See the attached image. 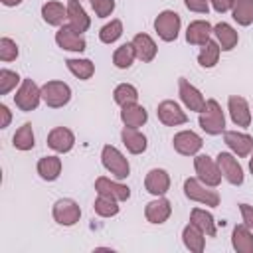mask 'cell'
Wrapping results in <instances>:
<instances>
[{"instance_id":"1","label":"cell","mask_w":253,"mask_h":253,"mask_svg":"<svg viewBox=\"0 0 253 253\" xmlns=\"http://www.w3.org/2000/svg\"><path fill=\"white\" fill-rule=\"evenodd\" d=\"M198 123L206 134H211V136L221 134L225 130V115L221 111V105L215 99H208L204 111L200 113Z\"/></svg>"},{"instance_id":"2","label":"cell","mask_w":253,"mask_h":253,"mask_svg":"<svg viewBox=\"0 0 253 253\" xmlns=\"http://www.w3.org/2000/svg\"><path fill=\"white\" fill-rule=\"evenodd\" d=\"M101 162L105 166L107 172H111V176H115L117 180H125L130 174V164L128 158L113 144H105L101 150Z\"/></svg>"},{"instance_id":"3","label":"cell","mask_w":253,"mask_h":253,"mask_svg":"<svg viewBox=\"0 0 253 253\" xmlns=\"http://www.w3.org/2000/svg\"><path fill=\"white\" fill-rule=\"evenodd\" d=\"M184 196L192 202H198V204H204L210 208L219 206V194L213 188L202 184L198 178H186L184 180Z\"/></svg>"},{"instance_id":"4","label":"cell","mask_w":253,"mask_h":253,"mask_svg":"<svg viewBox=\"0 0 253 253\" xmlns=\"http://www.w3.org/2000/svg\"><path fill=\"white\" fill-rule=\"evenodd\" d=\"M42 101L49 109H61L71 101V87L63 81H45L42 85Z\"/></svg>"},{"instance_id":"5","label":"cell","mask_w":253,"mask_h":253,"mask_svg":"<svg viewBox=\"0 0 253 253\" xmlns=\"http://www.w3.org/2000/svg\"><path fill=\"white\" fill-rule=\"evenodd\" d=\"M40 101H42V87H38L36 81L30 79V77L22 79V83H20L16 95H14L16 107L20 111H24V113H30V111H36L38 109Z\"/></svg>"},{"instance_id":"6","label":"cell","mask_w":253,"mask_h":253,"mask_svg":"<svg viewBox=\"0 0 253 253\" xmlns=\"http://www.w3.org/2000/svg\"><path fill=\"white\" fill-rule=\"evenodd\" d=\"M194 170H196V178L210 186V188H217L219 182H221V172H219V166L213 158H210L208 154H196L194 158Z\"/></svg>"},{"instance_id":"7","label":"cell","mask_w":253,"mask_h":253,"mask_svg":"<svg viewBox=\"0 0 253 253\" xmlns=\"http://www.w3.org/2000/svg\"><path fill=\"white\" fill-rule=\"evenodd\" d=\"M180 26H182L180 14L174 10H162L154 18V32L162 42H174L180 34Z\"/></svg>"},{"instance_id":"8","label":"cell","mask_w":253,"mask_h":253,"mask_svg":"<svg viewBox=\"0 0 253 253\" xmlns=\"http://www.w3.org/2000/svg\"><path fill=\"white\" fill-rule=\"evenodd\" d=\"M51 215H53L55 223H59V225H63V227H71V225H75V223L79 221V217H81V208H79V204H77L75 200H71V198H61V200H57V202L53 204Z\"/></svg>"},{"instance_id":"9","label":"cell","mask_w":253,"mask_h":253,"mask_svg":"<svg viewBox=\"0 0 253 253\" xmlns=\"http://www.w3.org/2000/svg\"><path fill=\"white\" fill-rule=\"evenodd\" d=\"M215 162L219 166V172L221 176L231 184V186H241L243 180H245V174H243V168L239 164V160L235 158L233 152H219L215 156Z\"/></svg>"},{"instance_id":"10","label":"cell","mask_w":253,"mask_h":253,"mask_svg":"<svg viewBox=\"0 0 253 253\" xmlns=\"http://www.w3.org/2000/svg\"><path fill=\"white\" fill-rule=\"evenodd\" d=\"M55 43L65 49V51H75V53H81L85 51L87 47V42L83 38V34H79L77 30H73L69 24H63L59 26V30L55 32Z\"/></svg>"},{"instance_id":"11","label":"cell","mask_w":253,"mask_h":253,"mask_svg":"<svg viewBox=\"0 0 253 253\" xmlns=\"http://www.w3.org/2000/svg\"><path fill=\"white\" fill-rule=\"evenodd\" d=\"M172 146H174V150H176L178 154H182V156H196V154L202 150L204 140H202V136H200L198 132H194V130H180V132L174 134Z\"/></svg>"},{"instance_id":"12","label":"cell","mask_w":253,"mask_h":253,"mask_svg":"<svg viewBox=\"0 0 253 253\" xmlns=\"http://www.w3.org/2000/svg\"><path fill=\"white\" fill-rule=\"evenodd\" d=\"M178 93H180V101L184 103V107L188 111H194V113H202L204 111L206 99H204L202 91L198 87H194L188 79H184V77L178 79Z\"/></svg>"},{"instance_id":"13","label":"cell","mask_w":253,"mask_h":253,"mask_svg":"<svg viewBox=\"0 0 253 253\" xmlns=\"http://www.w3.org/2000/svg\"><path fill=\"white\" fill-rule=\"evenodd\" d=\"M156 115H158V121L162 125H166V126H178V125H186L188 123V115L172 99H166V101L158 103Z\"/></svg>"},{"instance_id":"14","label":"cell","mask_w":253,"mask_h":253,"mask_svg":"<svg viewBox=\"0 0 253 253\" xmlns=\"http://www.w3.org/2000/svg\"><path fill=\"white\" fill-rule=\"evenodd\" d=\"M223 142L227 144V148L239 156L245 158L251 154L253 150V136L247 132H239V130H223Z\"/></svg>"},{"instance_id":"15","label":"cell","mask_w":253,"mask_h":253,"mask_svg":"<svg viewBox=\"0 0 253 253\" xmlns=\"http://www.w3.org/2000/svg\"><path fill=\"white\" fill-rule=\"evenodd\" d=\"M95 190L99 196H107V198H113L117 202H126L130 198V188L117 182V180H111L107 176H99L95 180Z\"/></svg>"},{"instance_id":"16","label":"cell","mask_w":253,"mask_h":253,"mask_svg":"<svg viewBox=\"0 0 253 253\" xmlns=\"http://www.w3.org/2000/svg\"><path fill=\"white\" fill-rule=\"evenodd\" d=\"M227 111H229V117L233 121V125L241 126V128H247L251 125V109H249V103L245 97L241 95H229L227 99Z\"/></svg>"},{"instance_id":"17","label":"cell","mask_w":253,"mask_h":253,"mask_svg":"<svg viewBox=\"0 0 253 253\" xmlns=\"http://www.w3.org/2000/svg\"><path fill=\"white\" fill-rule=\"evenodd\" d=\"M47 146L57 154H67L75 146V134L67 126H55L47 134Z\"/></svg>"},{"instance_id":"18","label":"cell","mask_w":253,"mask_h":253,"mask_svg":"<svg viewBox=\"0 0 253 253\" xmlns=\"http://www.w3.org/2000/svg\"><path fill=\"white\" fill-rule=\"evenodd\" d=\"M172 215V204L170 200H166L164 196H158L156 200L148 202L146 208H144V217L148 223H154V225H160L164 221H168V217Z\"/></svg>"},{"instance_id":"19","label":"cell","mask_w":253,"mask_h":253,"mask_svg":"<svg viewBox=\"0 0 253 253\" xmlns=\"http://www.w3.org/2000/svg\"><path fill=\"white\" fill-rule=\"evenodd\" d=\"M144 188L148 194L152 196H166V192L170 190V174L164 168H152L148 170L146 178H144Z\"/></svg>"},{"instance_id":"20","label":"cell","mask_w":253,"mask_h":253,"mask_svg":"<svg viewBox=\"0 0 253 253\" xmlns=\"http://www.w3.org/2000/svg\"><path fill=\"white\" fill-rule=\"evenodd\" d=\"M213 26L208 20H194L186 28V42L192 45H206L211 40Z\"/></svg>"},{"instance_id":"21","label":"cell","mask_w":253,"mask_h":253,"mask_svg":"<svg viewBox=\"0 0 253 253\" xmlns=\"http://www.w3.org/2000/svg\"><path fill=\"white\" fill-rule=\"evenodd\" d=\"M132 45H134V51H136V59H140L142 63H150L158 53L156 42L144 32H140L132 38Z\"/></svg>"},{"instance_id":"22","label":"cell","mask_w":253,"mask_h":253,"mask_svg":"<svg viewBox=\"0 0 253 253\" xmlns=\"http://www.w3.org/2000/svg\"><path fill=\"white\" fill-rule=\"evenodd\" d=\"M67 24H69L73 30H77L79 34H83V32L89 30L91 18L87 16V12H85V8L81 6V2H73V0L67 2Z\"/></svg>"},{"instance_id":"23","label":"cell","mask_w":253,"mask_h":253,"mask_svg":"<svg viewBox=\"0 0 253 253\" xmlns=\"http://www.w3.org/2000/svg\"><path fill=\"white\" fill-rule=\"evenodd\" d=\"M121 121H123L125 126L138 128V126H142L148 121V113H146V109L142 105L130 103V105L121 107Z\"/></svg>"},{"instance_id":"24","label":"cell","mask_w":253,"mask_h":253,"mask_svg":"<svg viewBox=\"0 0 253 253\" xmlns=\"http://www.w3.org/2000/svg\"><path fill=\"white\" fill-rule=\"evenodd\" d=\"M121 140L125 144V148L130 152V154H142L148 146V140L146 136L138 130V128H130V126H125L121 130Z\"/></svg>"},{"instance_id":"25","label":"cell","mask_w":253,"mask_h":253,"mask_svg":"<svg viewBox=\"0 0 253 253\" xmlns=\"http://www.w3.org/2000/svg\"><path fill=\"white\" fill-rule=\"evenodd\" d=\"M42 18L47 26H63V22H67V6L57 0H49L42 6Z\"/></svg>"},{"instance_id":"26","label":"cell","mask_w":253,"mask_h":253,"mask_svg":"<svg viewBox=\"0 0 253 253\" xmlns=\"http://www.w3.org/2000/svg\"><path fill=\"white\" fill-rule=\"evenodd\" d=\"M213 36H215V42L219 43L221 51H231L237 42H239V36L235 32L233 26H229L227 22H219L213 26Z\"/></svg>"},{"instance_id":"27","label":"cell","mask_w":253,"mask_h":253,"mask_svg":"<svg viewBox=\"0 0 253 253\" xmlns=\"http://www.w3.org/2000/svg\"><path fill=\"white\" fill-rule=\"evenodd\" d=\"M182 241L186 245V249H190L192 253H202L206 247V233L194 225L192 221L182 229Z\"/></svg>"},{"instance_id":"28","label":"cell","mask_w":253,"mask_h":253,"mask_svg":"<svg viewBox=\"0 0 253 253\" xmlns=\"http://www.w3.org/2000/svg\"><path fill=\"white\" fill-rule=\"evenodd\" d=\"M231 245L237 253H253V231L245 223L235 225L231 231Z\"/></svg>"},{"instance_id":"29","label":"cell","mask_w":253,"mask_h":253,"mask_svg":"<svg viewBox=\"0 0 253 253\" xmlns=\"http://www.w3.org/2000/svg\"><path fill=\"white\" fill-rule=\"evenodd\" d=\"M61 166H63V164H61V158L51 154V156H43V158H40L36 170H38V174H40L42 180H45V182H53V180L59 178V174H61Z\"/></svg>"},{"instance_id":"30","label":"cell","mask_w":253,"mask_h":253,"mask_svg":"<svg viewBox=\"0 0 253 253\" xmlns=\"http://www.w3.org/2000/svg\"><path fill=\"white\" fill-rule=\"evenodd\" d=\"M190 221H192L194 225H198L208 237H215L217 227H215L213 215H211L210 211H206V210H202V208H194V210L190 211Z\"/></svg>"},{"instance_id":"31","label":"cell","mask_w":253,"mask_h":253,"mask_svg":"<svg viewBox=\"0 0 253 253\" xmlns=\"http://www.w3.org/2000/svg\"><path fill=\"white\" fill-rule=\"evenodd\" d=\"M65 65H67V69L77 77V79H81V81H87V79H91L93 77V73H95V63L91 61V59H79V57H69L67 61H65Z\"/></svg>"},{"instance_id":"32","label":"cell","mask_w":253,"mask_h":253,"mask_svg":"<svg viewBox=\"0 0 253 253\" xmlns=\"http://www.w3.org/2000/svg\"><path fill=\"white\" fill-rule=\"evenodd\" d=\"M12 144H14V148H18V150H22V152L32 150V148L36 146V136H34V128H32L30 123H24V125L14 132Z\"/></svg>"},{"instance_id":"33","label":"cell","mask_w":253,"mask_h":253,"mask_svg":"<svg viewBox=\"0 0 253 253\" xmlns=\"http://www.w3.org/2000/svg\"><path fill=\"white\" fill-rule=\"evenodd\" d=\"M231 18L239 26L253 24V0H233V4H231Z\"/></svg>"},{"instance_id":"34","label":"cell","mask_w":253,"mask_h":253,"mask_svg":"<svg viewBox=\"0 0 253 253\" xmlns=\"http://www.w3.org/2000/svg\"><path fill=\"white\" fill-rule=\"evenodd\" d=\"M219 53H221L219 43L213 42V40H210L206 45H202V49H200V53H198V63H200V67H204V69H211V67L217 63Z\"/></svg>"},{"instance_id":"35","label":"cell","mask_w":253,"mask_h":253,"mask_svg":"<svg viewBox=\"0 0 253 253\" xmlns=\"http://www.w3.org/2000/svg\"><path fill=\"white\" fill-rule=\"evenodd\" d=\"M134 59H136V51H134L132 42L119 45V47L115 49V53H113V63H115V67H119V69H128Z\"/></svg>"},{"instance_id":"36","label":"cell","mask_w":253,"mask_h":253,"mask_svg":"<svg viewBox=\"0 0 253 253\" xmlns=\"http://www.w3.org/2000/svg\"><path fill=\"white\" fill-rule=\"evenodd\" d=\"M113 99L117 105L125 107V105H130V103H136L138 101V89L130 83H121L115 87L113 91Z\"/></svg>"},{"instance_id":"37","label":"cell","mask_w":253,"mask_h":253,"mask_svg":"<svg viewBox=\"0 0 253 253\" xmlns=\"http://www.w3.org/2000/svg\"><path fill=\"white\" fill-rule=\"evenodd\" d=\"M93 210H95V213L101 215V217H115L121 208H119V202H117V200L97 194V200H95V204H93Z\"/></svg>"},{"instance_id":"38","label":"cell","mask_w":253,"mask_h":253,"mask_svg":"<svg viewBox=\"0 0 253 253\" xmlns=\"http://www.w3.org/2000/svg\"><path fill=\"white\" fill-rule=\"evenodd\" d=\"M121 36H123V22L117 20V18L111 20L109 24H105V26L101 28V32H99V40H101L103 43H107V45L115 43Z\"/></svg>"},{"instance_id":"39","label":"cell","mask_w":253,"mask_h":253,"mask_svg":"<svg viewBox=\"0 0 253 253\" xmlns=\"http://www.w3.org/2000/svg\"><path fill=\"white\" fill-rule=\"evenodd\" d=\"M18 83H22V79L16 71L6 69V67L0 69V95H8L12 89H16Z\"/></svg>"},{"instance_id":"40","label":"cell","mask_w":253,"mask_h":253,"mask_svg":"<svg viewBox=\"0 0 253 253\" xmlns=\"http://www.w3.org/2000/svg\"><path fill=\"white\" fill-rule=\"evenodd\" d=\"M18 53H20L18 43L12 38H0V59L2 61H14Z\"/></svg>"},{"instance_id":"41","label":"cell","mask_w":253,"mask_h":253,"mask_svg":"<svg viewBox=\"0 0 253 253\" xmlns=\"http://www.w3.org/2000/svg\"><path fill=\"white\" fill-rule=\"evenodd\" d=\"M97 18H107L115 12V0H89Z\"/></svg>"},{"instance_id":"42","label":"cell","mask_w":253,"mask_h":253,"mask_svg":"<svg viewBox=\"0 0 253 253\" xmlns=\"http://www.w3.org/2000/svg\"><path fill=\"white\" fill-rule=\"evenodd\" d=\"M184 4L190 12H196V14H208L210 10V0H184Z\"/></svg>"},{"instance_id":"43","label":"cell","mask_w":253,"mask_h":253,"mask_svg":"<svg viewBox=\"0 0 253 253\" xmlns=\"http://www.w3.org/2000/svg\"><path fill=\"white\" fill-rule=\"evenodd\" d=\"M239 211H241L243 223L253 231V206H249V204H239Z\"/></svg>"},{"instance_id":"44","label":"cell","mask_w":253,"mask_h":253,"mask_svg":"<svg viewBox=\"0 0 253 253\" xmlns=\"http://www.w3.org/2000/svg\"><path fill=\"white\" fill-rule=\"evenodd\" d=\"M211 8L217 12V14H225V12H231V4L233 0H210Z\"/></svg>"},{"instance_id":"45","label":"cell","mask_w":253,"mask_h":253,"mask_svg":"<svg viewBox=\"0 0 253 253\" xmlns=\"http://www.w3.org/2000/svg\"><path fill=\"white\" fill-rule=\"evenodd\" d=\"M0 117H2L0 128H6V126L10 125V121H12V113H10V109H8L6 105H0Z\"/></svg>"},{"instance_id":"46","label":"cell","mask_w":253,"mask_h":253,"mask_svg":"<svg viewBox=\"0 0 253 253\" xmlns=\"http://www.w3.org/2000/svg\"><path fill=\"white\" fill-rule=\"evenodd\" d=\"M4 6H8V8H14V6H20L24 0H0Z\"/></svg>"},{"instance_id":"47","label":"cell","mask_w":253,"mask_h":253,"mask_svg":"<svg viewBox=\"0 0 253 253\" xmlns=\"http://www.w3.org/2000/svg\"><path fill=\"white\" fill-rule=\"evenodd\" d=\"M249 172L253 174V150H251V154H249Z\"/></svg>"},{"instance_id":"48","label":"cell","mask_w":253,"mask_h":253,"mask_svg":"<svg viewBox=\"0 0 253 253\" xmlns=\"http://www.w3.org/2000/svg\"><path fill=\"white\" fill-rule=\"evenodd\" d=\"M73 2H83V0H73Z\"/></svg>"}]
</instances>
